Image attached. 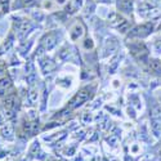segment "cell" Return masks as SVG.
Listing matches in <instances>:
<instances>
[{
  "label": "cell",
  "instance_id": "obj_1",
  "mask_svg": "<svg viewBox=\"0 0 161 161\" xmlns=\"http://www.w3.org/2000/svg\"><path fill=\"white\" fill-rule=\"evenodd\" d=\"M89 97H90V94H89V90L88 89H84V90L79 92L76 95H75V98L71 101V107L75 108L77 106H80V104H83L85 101L89 99Z\"/></svg>",
  "mask_w": 161,
  "mask_h": 161
},
{
  "label": "cell",
  "instance_id": "obj_2",
  "mask_svg": "<svg viewBox=\"0 0 161 161\" xmlns=\"http://www.w3.org/2000/svg\"><path fill=\"white\" fill-rule=\"evenodd\" d=\"M85 31V28H84V26L83 23H76L72 27V30L70 31V36H71V39L72 40H77L79 37H81L83 36V34Z\"/></svg>",
  "mask_w": 161,
  "mask_h": 161
},
{
  "label": "cell",
  "instance_id": "obj_3",
  "mask_svg": "<svg viewBox=\"0 0 161 161\" xmlns=\"http://www.w3.org/2000/svg\"><path fill=\"white\" fill-rule=\"evenodd\" d=\"M152 30V25L149 23H146L143 26H139V27H137L134 31L132 32V35H136V36H144L147 35V34Z\"/></svg>",
  "mask_w": 161,
  "mask_h": 161
},
{
  "label": "cell",
  "instance_id": "obj_4",
  "mask_svg": "<svg viewBox=\"0 0 161 161\" xmlns=\"http://www.w3.org/2000/svg\"><path fill=\"white\" fill-rule=\"evenodd\" d=\"M44 45L47 49H52L55 45V35L54 34H49L45 39H44Z\"/></svg>",
  "mask_w": 161,
  "mask_h": 161
},
{
  "label": "cell",
  "instance_id": "obj_5",
  "mask_svg": "<svg viewBox=\"0 0 161 161\" xmlns=\"http://www.w3.org/2000/svg\"><path fill=\"white\" fill-rule=\"evenodd\" d=\"M5 106H7V108H9V110L16 108L18 106V101L16 98V95H9L8 98L5 99Z\"/></svg>",
  "mask_w": 161,
  "mask_h": 161
},
{
  "label": "cell",
  "instance_id": "obj_6",
  "mask_svg": "<svg viewBox=\"0 0 161 161\" xmlns=\"http://www.w3.org/2000/svg\"><path fill=\"white\" fill-rule=\"evenodd\" d=\"M1 134H3L4 137H8V138L12 137V134H13V128H12V125H7V126H4V128L1 129Z\"/></svg>",
  "mask_w": 161,
  "mask_h": 161
},
{
  "label": "cell",
  "instance_id": "obj_7",
  "mask_svg": "<svg viewBox=\"0 0 161 161\" xmlns=\"http://www.w3.org/2000/svg\"><path fill=\"white\" fill-rule=\"evenodd\" d=\"M28 99H30V102H31V104L36 102V99H37V93H36V89H35V88H32L31 90H30V93H28Z\"/></svg>",
  "mask_w": 161,
  "mask_h": 161
},
{
  "label": "cell",
  "instance_id": "obj_8",
  "mask_svg": "<svg viewBox=\"0 0 161 161\" xmlns=\"http://www.w3.org/2000/svg\"><path fill=\"white\" fill-rule=\"evenodd\" d=\"M121 8H122V10H125V12H129V10L132 9V0H122Z\"/></svg>",
  "mask_w": 161,
  "mask_h": 161
},
{
  "label": "cell",
  "instance_id": "obj_9",
  "mask_svg": "<svg viewBox=\"0 0 161 161\" xmlns=\"http://www.w3.org/2000/svg\"><path fill=\"white\" fill-rule=\"evenodd\" d=\"M151 68H152V71H155V72H161V63L159 61H152Z\"/></svg>",
  "mask_w": 161,
  "mask_h": 161
},
{
  "label": "cell",
  "instance_id": "obj_10",
  "mask_svg": "<svg viewBox=\"0 0 161 161\" xmlns=\"http://www.w3.org/2000/svg\"><path fill=\"white\" fill-rule=\"evenodd\" d=\"M9 87H10V80H9V79L4 77V79L0 80V89H7Z\"/></svg>",
  "mask_w": 161,
  "mask_h": 161
},
{
  "label": "cell",
  "instance_id": "obj_11",
  "mask_svg": "<svg viewBox=\"0 0 161 161\" xmlns=\"http://www.w3.org/2000/svg\"><path fill=\"white\" fill-rule=\"evenodd\" d=\"M152 130H153V133H155L156 136H159L160 132H161V128L159 126V122H153L152 124Z\"/></svg>",
  "mask_w": 161,
  "mask_h": 161
},
{
  "label": "cell",
  "instance_id": "obj_12",
  "mask_svg": "<svg viewBox=\"0 0 161 161\" xmlns=\"http://www.w3.org/2000/svg\"><path fill=\"white\" fill-rule=\"evenodd\" d=\"M84 47L87 48V49H92V48H93V42H92L90 39H87V40H85Z\"/></svg>",
  "mask_w": 161,
  "mask_h": 161
},
{
  "label": "cell",
  "instance_id": "obj_13",
  "mask_svg": "<svg viewBox=\"0 0 161 161\" xmlns=\"http://www.w3.org/2000/svg\"><path fill=\"white\" fill-rule=\"evenodd\" d=\"M0 4L3 7V10H8V0H0Z\"/></svg>",
  "mask_w": 161,
  "mask_h": 161
},
{
  "label": "cell",
  "instance_id": "obj_14",
  "mask_svg": "<svg viewBox=\"0 0 161 161\" xmlns=\"http://www.w3.org/2000/svg\"><path fill=\"white\" fill-rule=\"evenodd\" d=\"M116 141H117V137H116V136H112L111 138H108V142H110V143H111L112 146H115Z\"/></svg>",
  "mask_w": 161,
  "mask_h": 161
},
{
  "label": "cell",
  "instance_id": "obj_15",
  "mask_svg": "<svg viewBox=\"0 0 161 161\" xmlns=\"http://www.w3.org/2000/svg\"><path fill=\"white\" fill-rule=\"evenodd\" d=\"M4 75H5V70H4V67L0 66V77L4 76Z\"/></svg>",
  "mask_w": 161,
  "mask_h": 161
},
{
  "label": "cell",
  "instance_id": "obj_16",
  "mask_svg": "<svg viewBox=\"0 0 161 161\" xmlns=\"http://www.w3.org/2000/svg\"><path fill=\"white\" fill-rule=\"evenodd\" d=\"M4 120H5V115L0 112V122H4Z\"/></svg>",
  "mask_w": 161,
  "mask_h": 161
},
{
  "label": "cell",
  "instance_id": "obj_17",
  "mask_svg": "<svg viewBox=\"0 0 161 161\" xmlns=\"http://www.w3.org/2000/svg\"><path fill=\"white\" fill-rule=\"evenodd\" d=\"M152 1H159V0H152Z\"/></svg>",
  "mask_w": 161,
  "mask_h": 161
}]
</instances>
